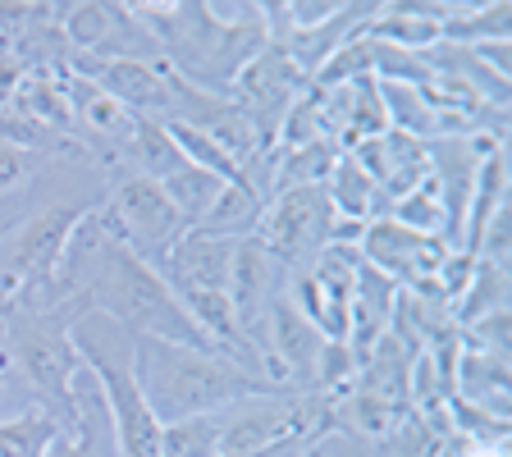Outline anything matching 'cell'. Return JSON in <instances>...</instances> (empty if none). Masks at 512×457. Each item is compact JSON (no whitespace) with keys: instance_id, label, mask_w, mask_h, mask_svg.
<instances>
[{"instance_id":"obj_27","label":"cell","mask_w":512,"mask_h":457,"mask_svg":"<svg viewBox=\"0 0 512 457\" xmlns=\"http://www.w3.org/2000/svg\"><path fill=\"white\" fill-rule=\"evenodd\" d=\"M10 380H14V357H10V348L0 343V394L10 389Z\"/></svg>"},{"instance_id":"obj_24","label":"cell","mask_w":512,"mask_h":457,"mask_svg":"<svg viewBox=\"0 0 512 457\" xmlns=\"http://www.w3.org/2000/svg\"><path fill=\"white\" fill-rule=\"evenodd\" d=\"M325 453L330 457H371V444L357 435H343V430H330V435H325Z\"/></svg>"},{"instance_id":"obj_22","label":"cell","mask_w":512,"mask_h":457,"mask_svg":"<svg viewBox=\"0 0 512 457\" xmlns=\"http://www.w3.org/2000/svg\"><path fill=\"white\" fill-rule=\"evenodd\" d=\"M220 426H224V412L188 416V421L160 426V457H215L220 453Z\"/></svg>"},{"instance_id":"obj_18","label":"cell","mask_w":512,"mask_h":457,"mask_svg":"<svg viewBox=\"0 0 512 457\" xmlns=\"http://www.w3.org/2000/svg\"><path fill=\"white\" fill-rule=\"evenodd\" d=\"M160 188H165V197H170L174 206H179L183 224H188V229H197V224L211 215V206L220 202L224 179H215V174L197 170V165H179L170 179H160Z\"/></svg>"},{"instance_id":"obj_12","label":"cell","mask_w":512,"mask_h":457,"mask_svg":"<svg viewBox=\"0 0 512 457\" xmlns=\"http://www.w3.org/2000/svg\"><path fill=\"white\" fill-rule=\"evenodd\" d=\"M69 78L64 69H28L19 83V92L10 96L14 115L32 119V124L51 128V133H64V138H74V110H69Z\"/></svg>"},{"instance_id":"obj_7","label":"cell","mask_w":512,"mask_h":457,"mask_svg":"<svg viewBox=\"0 0 512 457\" xmlns=\"http://www.w3.org/2000/svg\"><path fill=\"white\" fill-rule=\"evenodd\" d=\"M357 252H362V261L371 270H380V275H389L398 288H407V284H416V279L435 275L448 243L444 238H430V234H412V229H403V224H394V220H371L362 243H357Z\"/></svg>"},{"instance_id":"obj_17","label":"cell","mask_w":512,"mask_h":457,"mask_svg":"<svg viewBox=\"0 0 512 457\" xmlns=\"http://www.w3.org/2000/svg\"><path fill=\"white\" fill-rule=\"evenodd\" d=\"M165 124V133H170V142H174V151L183 156V165H197V170H206V174H215V179H224V183H247V174H243V165H238L229 151H220L211 138H206L202 128H192V124H179V119H160Z\"/></svg>"},{"instance_id":"obj_26","label":"cell","mask_w":512,"mask_h":457,"mask_svg":"<svg viewBox=\"0 0 512 457\" xmlns=\"http://www.w3.org/2000/svg\"><path fill=\"white\" fill-rule=\"evenodd\" d=\"M46 457H96V453L78 435H55V444L46 448Z\"/></svg>"},{"instance_id":"obj_15","label":"cell","mask_w":512,"mask_h":457,"mask_svg":"<svg viewBox=\"0 0 512 457\" xmlns=\"http://www.w3.org/2000/svg\"><path fill=\"white\" fill-rule=\"evenodd\" d=\"M325 197H330V206H334L339 220H357V224H371L375 220V202H380L371 174H366L348 151L334 160L330 179H325Z\"/></svg>"},{"instance_id":"obj_10","label":"cell","mask_w":512,"mask_h":457,"mask_svg":"<svg viewBox=\"0 0 512 457\" xmlns=\"http://www.w3.org/2000/svg\"><path fill=\"white\" fill-rule=\"evenodd\" d=\"M366 37L398 51H430L444 42V0H394V5H375Z\"/></svg>"},{"instance_id":"obj_3","label":"cell","mask_w":512,"mask_h":457,"mask_svg":"<svg viewBox=\"0 0 512 457\" xmlns=\"http://www.w3.org/2000/svg\"><path fill=\"white\" fill-rule=\"evenodd\" d=\"M87 215L78 202H55L0 229V325L55 307V279L74 224Z\"/></svg>"},{"instance_id":"obj_4","label":"cell","mask_w":512,"mask_h":457,"mask_svg":"<svg viewBox=\"0 0 512 457\" xmlns=\"http://www.w3.org/2000/svg\"><path fill=\"white\" fill-rule=\"evenodd\" d=\"M334 229V206L325 188H279L266 197V211L256 224V243L266 247L284 270H307L325 247Z\"/></svg>"},{"instance_id":"obj_6","label":"cell","mask_w":512,"mask_h":457,"mask_svg":"<svg viewBox=\"0 0 512 457\" xmlns=\"http://www.w3.org/2000/svg\"><path fill=\"white\" fill-rule=\"evenodd\" d=\"M307 83L311 78L293 64V55H288L284 46L266 42V51L252 55V60L234 74V83H229V101H234V106L256 124V133L275 147L279 124H284V115L293 110V101L307 92Z\"/></svg>"},{"instance_id":"obj_20","label":"cell","mask_w":512,"mask_h":457,"mask_svg":"<svg viewBox=\"0 0 512 457\" xmlns=\"http://www.w3.org/2000/svg\"><path fill=\"white\" fill-rule=\"evenodd\" d=\"M380 220H394V224H403V229H412V234L444 238V202H439L435 174H426L412 192H403L398 202H389V211H384Z\"/></svg>"},{"instance_id":"obj_16","label":"cell","mask_w":512,"mask_h":457,"mask_svg":"<svg viewBox=\"0 0 512 457\" xmlns=\"http://www.w3.org/2000/svg\"><path fill=\"white\" fill-rule=\"evenodd\" d=\"M261 211H266V197L252 183H224L220 202L211 206V215L197 229L202 234H220V238H252L256 224H261Z\"/></svg>"},{"instance_id":"obj_5","label":"cell","mask_w":512,"mask_h":457,"mask_svg":"<svg viewBox=\"0 0 512 457\" xmlns=\"http://www.w3.org/2000/svg\"><path fill=\"white\" fill-rule=\"evenodd\" d=\"M106 215H110V229H115L119 243L133 256H142L147 266H156L160 256L188 234L179 206L165 197V188H160L156 179H142V174H124V179L115 183V192H110V202H106Z\"/></svg>"},{"instance_id":"obj_14","label":"cell","mask_w":512,"mask_h":457,"mask_svg":"<svg viewBox=\"0 0 512 457\" xmlns=\"http://www.w3.org/2000/svg\"><path fill=\"white\" fill-rule=\"evenodd\" d=\"M115 151L133 165L128 174H142V179H156V183L170 179V174L183 165V156L174 151L165 124H160V119H142V115H133V124H128V133L119 138Z\"/></svg>"},{"instance_id":"obj_9","label":"cell","mask_w":512,"mask_h":457,"mask_svg":"<svg viewBox=\"0 0 512 457\" xmlns=\"http://www.w3.org/2000/svg\"><path fill=\"white\" fill-rule=\"evenodd\" d=\"M234 247L238 238H220V234H202V229H188L170 252L160 256L156 275L183 293V288H206V293H229V270H234Z\"/></svg>"},{"instance_id":"obj_2","label":"cell","mask_w":512,"mask_h":457,"mask_svg":"<svg viewBox=\"0 0 512 457\" xmlns=\"http://www.w3.org/2000/svg\"><path fill=\"white\" fill-rule=\"evenodd\" d=\"M92 302L78 293L69 302H55L46 311H32L5 325V348L14 357V371L32 389L37 407L51 416L64 435H78V407H74V375L83 371L74 352V320L87 316Z\"/></svg>"},{"instance_id":"obj_8","label":"cell","mask_w":512,"mask_h":457,"mask_svg":"<svg viewBox=\"0 0 512 457\" xmlns=\"http://www.w3.org/2000/svg\"><path fill=\"white\" fill-rule=\"evenodd\" d=\"M366 174H371L375 192H380V202H375V220L389 211V202H398L403 192H412L416 183L430 174V151L421 138H407V133H394V128H384L380 138L362 142V147L348 151Z\"/></svg>"},{"instance_id":"obj_19","label":"cell","mask_w":512,"mask_h":457,"mask_svg":"<svg viewBox=\"0 0 512 457\" xmlns=\"http://www.w3.org/2000/svg\"><path fill=\"white\" fill-rule=\"evenodd\" d=\"M494 311H508V270L490 266V261H476L467 293L453 302V325L467 330V325H476L480 316H494Z\"/></svg>"},{"instance_id":"obj_28","label":"cell","mask_w":512,"mask_h":457,"mask_svg":"<svg viewBox=\"0 0 512 457\" xmlns=\"http://www.w3.org/2000/svg\"><path fill=\"white\" fill-rule=\"evenodd\" d=\"M293 457H330V453H325V435H320V439H311V444H307V448H298V453H293Z\"/></svg>"},{"instance_id":"obj_23","label":"cell","mask_w":512,"mask_h":457,"mask_svg":"<svg viewBox=\"0 0 512 457\" xmlns=\"http://www.w3.org/2000/svg\"><path fill=\"white\" fill-rule=\"evenodd\" d=\"M37 160L32 151L14 147V142L0 138V197H10V192H19L23 183H32V174H37Z\"/></svg>"},{"instance_id":"obj_13","label":"cell","mask_w":512,"mask_h":457,"mask_svg":"<svg viewBox=\"0 0 512 457\" xmlns=\"http://www.w3.org/2000/svg\"><path fill=\"white\" fill-rule=\"evenodd\" d=\"M508 32H512L508 0H444V42L453 46L503 42Z\"/></svg>"},{"instance_id":"obj_11","label":"cell","mask_w":512,"mask_h":457,"mask_svg":"<svg viewBox=\"0 0 512 457\" xmlns=\"http://www.w3.org/2000/svg\"><path fill=\"white\" fill-rule=\"evenodd\" d=\"M508 206V147L494 142L476 165V183H471V197H467V215H462V238L458 247L462 252L476 256V243L485 234V224Z\"/></svg>"},{"instance_id":"obj_1","label":"cell","mask_w":512,"mask_h":457,"mask_svg":"<svg viewBox=\"0 0 512 457\" xmlns=\"http://www.w3.org/2000/svg\"><path fill=\"white\" fill-rule=\"evenodd\" d=\"M133 384H138L147 412L156 416V426L211 416L247 403V398L284 394V384L261 380L220 352L183 348V343L147 339V334H133Z\"/></svg>"},{"instance_id":"obj_25","label":"cell","mask_w":512,"mask_h":457,"mask_svg":"<svg viewBox=\"0 0 512 457\" xmlns=\"http://www.w3.org/2000/svg\"><path fill=\"white\" fill-rule=\"evenodd\" d=\"M23 74H28V69H23V64L14 60V55H0V110L10 106V96L19 92Z\"/></svg>"},{"instance_id":"obj_21","label":"cell","mask_w":512,"mask_h":457,"mask_svg":"<svg viewBox=\"0 0 512 457\" xmlns=\"http://www.w3.org/2000/svg\"><path fill=\"white\" fill-rule=\"evenodd\" d=\"M55 435H64V430L55 426L42 407H23L19 416L0 421V457H46Z\"/></svg>"}]
</instances>
